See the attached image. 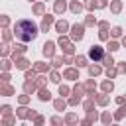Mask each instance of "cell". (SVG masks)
<instances>
[{"mask_svg":"<svg viewBox=\"0 0 126 126\" xmlns=\"http://www.w3.org/2000/svg\"><path fill=\"white\" fill-rule=\"evenodd\" d=\"M35 33H37L35 24L28 22V20L18 22V26H16V37H18V39H22V41H30V39L35 37Z\"/></svg>","mask_w":126,"mask_h":126,"instance_id":"1","label":"cell"}]
</instances>
